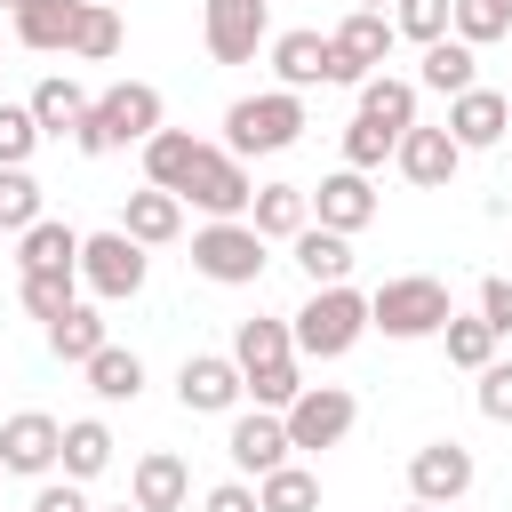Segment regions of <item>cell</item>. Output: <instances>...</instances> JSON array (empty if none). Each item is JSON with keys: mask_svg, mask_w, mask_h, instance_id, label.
<instances>
[{"mask_svg": "<svg viewBox=\"0 0 512 512\" xmlns=\"http://www.w3.org/2000/svg\"><path fill=\"white\" fill-rule=\"evenodd\" d=\"M360 336H368V296H360L352 280L312 288V304L296 312V352H304V360H344Z\"/></svg>", "mask_w": 512, "mask_h": 512, "instance_id": "5b68a950", "label": "cell"}, {"mask_svg": "<svg viewBox=\"0 0 512 512\" xmlns=\"http://www.w3.org/2000/svg\"><path fill=\"white\" fill-rule=\"evenodd\" d=\"M120 16L104 8V0H88V16H80V32H72V56H88V64H104V56H120Z\"/></svg>", "mask_w": 512, "mask_h": 512, "instance_id": "74e56055", "label": "cell"}, {"mask_svg": "<svg viewBox=\"0 0 512 512\" xmlns=\"http://www.w3.org/2000/svg\"><path fill=\"white\" fill-rule=\"evenodd\" d=\"M312 208H320V224H328V232H360V224L376 216L368 168H336V176H320V184H312Z\"/></svg>", "mask_w": 512, "mask_h": 512, "instance_id": "d6986e66", "label": "cell"}, {"mask_svg": "<svg viewBox=\"0 0 512 512\" xmlns=\"http://www.w3.org/2000/svg\"><path fill=\"white\" fill-rule=\"evenodd\" d=\"M192 272L216 280V288L264 280V232H256L248 216H208V224L192 232Z\"/></svg>", "mask_w": 512, "mask_h": 512, "instance_id": "8992f818", "label": "cell"}, {"mask_svg": "<svg viewBox=\"0 0 512 512\" xmlns=\"http://www.w3.org/2000/svg\"><path fill=\"white\" fill-rule=\"evenodd\" d=\"M32 512H96V504L80 496V480H48V488L32 496Z\"/></svg>", "mask_w": 512, "mask_h": 512, "instance_id": "ee69618b", "label": "cell"}, {"mask_svg": "<svg viewBox=\"0 0 512 512\" xmlns=\"http://www.w3.org/2000/svg\"><path fill=\"white\" fill-rule=\"evenodd\" d=\"M448 288L440 280H424V272H400V280H384L376 296H368V328H384L392 344H416V336H440L448 328Z\"/></svg>", "mask_w": 512, "mask_h": 512, "instance_id": "277c9868", "label": "cell"}, {"mask_svg": "<svg viewBox=\"0 0 512 512\" xmlns=\"http://www.w3.org/2000/svg\"><path fill=\"white\" fill-rule=\"evenodd\" d=\"M360 8H384V0H360Z\"/></svg>", "mask_w": 512, "mask_h": 512, "instance_id": "681fc988", "label": "cell"}, {"mask_svg": "<svg viewBox=\"0 0 512 512\" xmlns=\"http://www.w3.org/2000/svg\"><path fill=\"white\" fill-rule=\"evenodd\" d=\"M88 392H96V400H136V392H144V360L120 352V344H104V352L88 360Z\"/></svg>", "mask_w": 512, "mask_h": 512, "instance_id": "1f68e13d", "label": "cell"}, {"mask_svg": "<svg viewBox=\"0 0 512 512\" xmlns=\"http://www.w3.org/2000/svg\"><path fill=\"white\" fill-rule=\"evenodd\" d=\"M184 496H192V472H184V456H168V448L136 456L128 504H144V512H184Z\"/></svg>", "mask_w": 512, "mask_h": 512, "instance_id": "44dd1931", "label": "cell"}, {"mask_svg": "<svg viewBox=\"0 0 512 512\" xmlns=\"http://www.w3.org/2000/svg\"><path fill=\"white\" fill-rule=\"evenodd\" d=\"M24 224H40V184L24 168H0V232H24Z\"/></svg>", "mask_w": 512, "mask_h": 512, "instance_id": "60d3db41", "label": "cell"}, {"mask_svg": "<svg viewBox=\"0 0 512 512\" xmlns=\"http://www.w3.org/2000/svg\"><path fill=\"white\" fill-rule=\"evenodd\" d=\"M48 464H64V424L40 408L8 416L0 424V472H48Z\"/></svg>", "mask_w": 512, "mask_h": 512, "instance_id": "9a60e30c", "label": "cell"}, {"mask_svg": "<svg viewBox=\"0 0 512 512\" xmlns=\"http://www.w3.org/2000/svg\"><path fill=\"white\" fill-rule=\"evenodd\" d=\"M240 392H248V376H240V360H224V352H192V360L176 368V400H184L192 416H224Z\"/></svg>", "mask_w": 512, "mask_h": 512, "instance_id": "8fae6325", "label": "cell"}, {"mask_svg": "<svg viewBox=\"0 0 512 512\" xmlns=\"http://www.w3.org/2000/svg\"><path fill=\"white\" fill-rule=\"evenodd\" d=\"M480 416L488 424H512V360H488L480 368Z\"/></svg>", "mask_w": 512, "mask_h": 512, "instance_id": "b9f144b4", "label": "cell"}, {"mask_svg": "<svg viewBox=\"0 0 512 512\" xmlns=\"http://www.w3.org/2000/svg\"><path fill=\"white\" fill-rule=\"evenodd\" d=\"M304 136V96L296 88H264V96H240L224 112V152L256 160V152H288Z\"/></svg>", "mask_w": 512, "mask_h": 512, "instance_id": "3957f363", "label": "cell"}, {"mask_svg": "<svg viewBox=\"0 0 512 512\" xmlns=\"http://www.w3.org/2000/svg\"><path fill=\"white\" fill-rule=\"evenodd\" d=\"M504 8H512V0H504Z\"/></svg>", "mask_w": 512, "mask_h": 512, "instance_id": "816d5d0a", "label": "cell"}, {"mask_svg": "<svg viewBox=\"0 0 512 512\" xmlns=\"http://www.w3.org/2000/svg\"><path fill=\"white\" fill-rule=\"evenodd\" d=\"M408 512H448V504H408Z\"/></svg>", "mask_w": 512, "mask_h": 512, "instance_id": "bcb514c9", "label": "cell"}, {"mask_svg": "<svg viewBox=\"0 0 512 512\" xmlns=\"http://www.w3.org/2000/svg\"><path fill=\"white\" fill-rule=\"evenodd\" d=\"M256 496H264V512H320V480H312L304 464L264 472V480H256Z\"/></svg>", "mask_w": 512, "mask_h": 512, "instance_id": "836d02e7", "label": "cell"}, {"mask_svg": "<svg viewBox=\"0 0 512 512\" xmlns=\"http://www.w3.org/2000/svg\"><path fill=\"white\" fill-rule=\"evenodd\" d=\"M448 32L472 40V48H488V40L512 32V8H504V0H456V24H448Z\"/></svg>", "mask_w": 512, "mask_h": 512, "instance_id": "ab89813d", "label": "cell"}, {"mask_svg": "<svg viewBox=\"0 0 512 512\" xmlns=\"http://www.w3.org/2000/svg\"><path fill=\"white\" fill-rule=\"evenodd\" d=\"M280 416H288V440H296V448H336V440L360 424V400H352L344 384H304Z\"/></svg>", "mask_w": 512, "mask_h": 512, "instance_id": "30bf717a", "label": "cell"}, {"mask_svg": "<svg viewBox=\"0 0 512 512\" xmlns=\"http://www.w3.org/2000/svg\"><path fill=\"white\" fill-rule=\"evenodd\" d=\"M120 232H128V240H144V248H168V240L184 232V200H176V192H160V184H144V192H128Z\"/></svg>", "mask_w": 512, "mask_h": 512, "instance_id": "7402d4cb", "label": "cell"}, {"mask_svg": "<svg viewBox=\"0 0 512 512\" xmlns=\"http://www.w3.org/2000/svg\"><path fill=\"white\" fill-rule=\"evenodd\" d=\"M416 80H424V88H440V96H464V88H480V80H472V40H456V32H448V40H432Z\"/></svg>", "mask_w": 512, "mask_h": 512, "instance_id": "f546056e", "label": "cell"}, {"mask_svg": "<svg viewBox=\"0 0 512 512\" xmlns=\"http://www.w3.org/2000/svg\"><path fill=\"white\" fill-rule=\"evenodd\" d=\"M392 24H400V40L432 48V40H448V24H456V0H392Z\"/></svg>", "mask_w": 512, "mask_h": 512, "instance_id": "e575fe53", "label": "cell"}, {"mask_svg": "<svg viewBox=\"0 0 512 512\" xmlns=\"http://www.w3.org/2000/svg\"><path fill=\"white\" fill-rule=\"evenodd\" d=\"M440 344H448V360H456V368H472V376H480V368L496 360V344H504V336H496V328H488L480 312H472V320H464V312H448Z\"/></svg>", "mask_w": 512, "mask_h": 512, "instance_id": "4dcf8cb0", "label": "cell"}, {"mask_svg": "<svg viewBox=\"0 0 512 512\" xmlns=\"http://www.w3.org/2000/svg\"><path fill=\"white\" fill-rule=\"evenodd\" d=\"M104 464H112V432H104L96 416L64 424V480H96Z\"/></svg>", "mask_w": 512, "mask_h": 512, "instance_id": "d6a6232c", "label": "cell"}, {"mask_svg": "<svg viewBox=\"0 0 512 512\" xmlns=\"http://www.w3.org/2000/svg\"><path fill=\"white\" fill-rule=\"evenodd\" d=\"M72 280H80V272H24V312H32V320H64V312L80 304Z\"/></svg>", "mask_w": 512, "mask_h": 512, "instance_id": "f35d334b", "label": "cell"}, {"mask_svg": "<svg viewBox=\"0 0 512 512\" xmlns=\"http://www.w3.org/2000/svg\"><path fill=\"white\" fill-rule=\"evenodd\" d=\"M248 224H256L264 240H296V232L312 224V192H304V184H256Z\"/></svg>", "mask_w": 512, "mask_h": 512, "instance_id": "603a6c76", "label": "cell"}, {"mask_svg": "<svg viewBox=\"0 0 512 512\" xmlns=\"http://www.w3.org/2000/svg\"><path fill=\"white\" fill-rule=\"evenodd\" d=\"M328 40H336V56H344V64H352V72L368 80V72H376V64L392 56V40H400V24H392L384 8H352V16H344V24L328 32Z\"/></svg>", "mask_w": 512, "mask_h": 512, "instance_id": "ac0fdd59", "label": "cell"}, {"mask_svg": "<svg viewBox=\"0 0 512 512\" xmlns=\"http://www.w3.org/2000/svg\"><path fill=\"white\" fill-rule=\"evenodd\" d=\"M232 360H240L256 408H288V400L304 392V376H296V328H288V320H240Z\"/></svg>", "mask_w": 512, "mask_h": 512, "instance_id": "7a4b0ae2", "label": "cell"}, {"mask_svg": "<svg viewBox=\"0 0 512 512\" xmlns=\"http://www.w3.org/2000/svg\"><path fill=\"white\" fill-rule=\"evenodd\" d=\"M480 320L496 336H512V280H480Z\"/></svg>", "mask_w": 512, "mask_h": 512, "instance_id": "7bdbcfd3", "label": "cell"}, {"mask_svg": "<svg viewBox=\"0 0 512 512\" xmlns=\"http://www.w3.org/2000/svg\"><path fill=\"white\" fill-rule=\"evenodd\" d=\"M400 152V136L384 128V120H368V112H352V128H344V168H384Z\"/></svg>", "mask_w": 512, "mask_h": 512, "instance_id": "d590c367", "label": "cell"}, {"mask_svg": "<svg viewBox=\"0 0 512 512\" xmlns=\"http://www.w3.org/2000/svg\"><path fill=\"white\" fill-rule=\"evenodd\" d=\"M80 280H88L104 304L136 296V288H144V240H128L120 224H112V232H88V240H80Z\"/></svg>", "mask_w": 512, "mask_h": 512, "instance_id": "9c48e42d", "label": "cell"}, {"mask_svg": "<svg viewBox=\"0 0 512 512\" xmlns=\"http://www.w3.org/2000/svg\"><path fill=\"white\" fill-rule=\"evenodd\" d=\"M88 104H96V96H88L80 80H64V72H48V80L32 88V120H40L48 136H72V128L88 120Z\"/></svg>", "mask_w": 512, "mask_h": 512, "instance_id": "484cf974", "label": "cell"}, {"mask_svg": "<svg viewBox=\"0 0 512 512\" xmlns=\"http://www.w3.org/2000/svg\"><path fill=\"white\" fill-rule=\"evenodd\" d=\"M176 200H192L200 216H248L256 184H248L240 152H224V144H200V160H192V176H184V192H176Z\"/></svg>", "mask_w": 512, "mask_h": 512, "instance_id": "ba28073f", "label": "cell"}, {"mask_svg": "<svg viewBox=\"0 0 512 512\" xmlns=\"http://www.w3.org/2000/svg\"><path fill=\"white\" fill-rule=\"evenodd\" d=\"M200 512H264V496L248 488V480H224V488H208V504Z\"/></svg>", "mask_w": 512, "mask_h": 512, "instance_id": "f6af8a7d", "label": "cell"}, {"mask_svg": "<svg viewBox=\"0 0 512 512\" xmlns=\"http://www.w3.org/2000/svg\"><path fill=\"white\" fill-rule=\"evenodd\" d=\"M144 136H160V88H152V80L104 88V96L88 104V120L72 128V144H80L88 160H104V152H120V144H144Z\"/></svg>", "mask_w": 512, "mask_h": 512, "instance_id": "6da1fadb", "label": "cell"}, {"mask_svg": "<svg viewBox=\"0 0 512 512\" xmlns=\"http://www.w3.org/2000/svg\"><path fill=\"white\" fill-rule=\"evenodd\" d=\"M272 72H280V88H360V72L336 56V40L328 32H280L272 40Z\"/></svg>", "mask_w": 512, "mask_h": 512, "instance_id": "52a82bcc", "label": "cell"}, {"mask_svg": "<svg viewBox=\"0 0 512 512\" xmlns=\"http://www.w3.org/2000/svg\"><path fill=\"white\" fill-rule=\"evenodd\" d=\"M0 8H8V16H16V8H24V0H0Z\"/></svg>", "mask_w": 512, "mask_h": 512, "instance_id": "c3c4849f", "label": "cell"}, {"mask_svg": "<svg viewBox=\"0 0 512 512\" xmlns=\"http://www.w3.org/2000/svg\"><path fill=\"white\" fill-rule=\"evenodd\" d=\"M200 32H208V56L216 64H248L264 48V0H208Z\"/></svg>", "mask_w": 512, "mask_h": 512, "instance_id": "2e32d148", "label": "cell"}, {"mask_svg": "<svg viewBox=\"0 0 512 512\" xmlns=\"http://www.w3.org/2000/svg\"><path fill=\"white\" fill-rule=\"evenodd\" d=\"M448 136H456L464 152L504 144V136H512V96H496V88H464V96H448Z\"/></svg>", "mask_w": 512, "mask_h": 512, "instance_id": "e0dca14e", "label": "cell"}, {"mask_svg": "<svg viewBox=\"0 0 512 512\" xmlns=\"http://www.w3.org/2000/svg\"><path fill=\"white\" fill-rule=\"evenodd\" d=\"M360 112H368V120H384L392 136H408V128H416V80L368 72V80H360Z\"/></svg>", "mask_w": 512, "mask_h": 512, "instance_id": "f1b7e54d", "label": "cell"}, {"mask_svg": "<svg viewBox=\"0 0 512 512\" xmlns=\"http://www.w3.org/2000/svg\"><path fill=\"white\" fill-rule=\"evenodd\" d=\"M40 136H48V128L32 120V104H8V96H0V168H24V160L40 152Z\"/></svg>", "mask_w": 512, "mask_h": 512, "instance_id": "8d00e7d4", "label": "cell"}, {"mask_svg": "<svg viewBox=\"0 0 512 512\" xmlns=\"http://www.w3.org/2000/svg\"><path fill=\"white\" fill-rule=\"evenodd\" d=\"M464 488H472V448L464 440H432V448L408 456V496L416 504H456Z\"/></svg>", "mask_w": 512, "mask_h": 512, "instance_id": "4fadbf2b", "label": "cell"}, {"mask_svg": "<svg viewBox=\"0 0 512 512\" xmlns=\"http://www.w3.org/2000/svg\"><path fill=\"white\" fill-rule=\"evenodd\" d=\"M392 160H400V176H408L416 192H448V184H456V168H464V144H456L448 128H408Z\"/></svg>", "mask_w": 512, "mask_h": 512, "instance_id": "5bb4252c", "label": "cell"}, {"mask_svg": "<svg viewBox=\"0 0 512 512\" xmlns=\"http://www.w3.org/2000/svg\"><path fill=\"white\" fill-rule=\"evenodd\" d=\"M192 160H200V136H192V128H160V136H144V176H152L160 192H184Z\"/></svg>", "mask_w": 512, "mask_h": 512, "instance_id": "4316f807", "label": "cell"}, {"mask_svg": "<svg viewBox=\"0 0 512 512\" xmlns=\"http://www.w3.org/2000/svg\"><path fill=\"white\" fill-rule=\"evenodd\" d=\"M296 264L312 272V288H336V280H352V232L304 224V232H296Z\"/></svg>", "mask_w": 512, "mask_h": 512, "instance_id": "d4e9b609", "label": "cell"}, {"mask_svg": "<svg viewBox=\"0 0 512 512\" xmlns=\"http://www.w3.org/2000/svg\"><path fill=\"white\" fill-rule=\"evenodd\" d=\"M224 456L240 464V472H280L288 456H296V440H288V416L280 408H256V416H232V440H224Z\"/></svg>", "mask_w": 512, "mask_h": 512, "instance_id": "7c38bea8", "label": "cell"}, {"mask_svg": "<svg viewBox=\"0 0 512 512\" xmlns=\"http://www.w3.org/2000/svg\"><path fill=\"white\" fill-rule=\"evenodd\" d=\"M112 512H144V504H112Z\"/></svg>", "mask_w": 512, "mask_h": 512, "instance_id": "7dc6e473", "label": "cell"}, {"mask_svg": "<svg viewBox=\"0 0 512 512\" xmlns=\"http://www.w3.org/2000/svg\"><path fill=\"white\" fill-rule=\"evenodd\" d=\"M80 16H88V0H24V8H16V40L40 48V56H72Z\"/></svg>", "mask_w": 512, "mask_h": 512, "instance_id": "ffe728a7", "label": "cell"}, {"mask_svg": "<svg viewBox=\"0 0 512 512\" xmlns=\"http://www.w3.org/2000/svg\"><path fill=\"white\" fill-rule=\"evenodd\" d=\"M16 264L24 272H80V232L56 224V216H40V224L16 232Z\"/></svg>", "mask_w": 512, "mask_h": 512, "instance_id": "cb8c5ba5", "label": "cell"}, {"mask_svg": "<svg viewBox=\"0 0 512 512\" xmlns=\"http://www.w3.org/2000/svg\"><path fill=\"white\" fill-rule=\"evenodd\" d=\"M104 344H112V336H104V312H96V304H72L64 320H48V352L72 360V368H88Z\"/></svg>", "mask_w": 512, "mask_h": 512, "instance_id": "83f0119b", "label": "cell"}, {"mask_svg": "<svg viewBox=\"0 0 512 512\" xmlns=\"http://www.w3.org/2000/svg\"><path fill=\"white\" fill-rule=\"evenodd\" d=\"M264 8H272V0H264Z\"/></svg>", "mask_w": 512, "mask_h": 512, "instance_id": "f907efd6", "label": "cell"}]
</instances>
